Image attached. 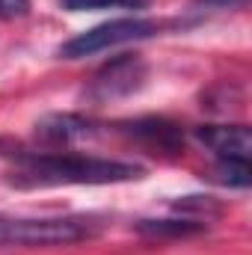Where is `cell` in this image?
<instances>
[{
  "label": "cell",
  "mask_w": 252,
  "mask_h": 255,
  "mask_svg": "<svg viewBox=\"0 0 252 255\" xmlns=\"http://www.w3.org/2000/svg\"><path fill=\"white\" fill-rule=\"evenodd\" d=\"M142 235L148 238H190V235H202L208 226L205 220H142L136 226Z\"/></svg>",
  "instance_id": "cell-8"
},
{
  "label": "cell",
  "mask_w": 252,
  "mask_h": 255,
  "mask_svg": "<svg viewBox=\"0 0 252 255\" xmlns=\"http://www.w3.org/2000/svg\"><path fill=\"white\" fill-rule=\"evenodd\" d=\"M95 130H98L95 122L77 113H54L36 122V136H42L48 145H74V142L95 136Z\"/></svg>",
  "instance_id": "cell-6"
},
{
  "label": "cell",
  "mask_w": 252,
  "mask_h": 255,
  "mask_svg": "<svg viewBox=\"0 0 252 255\" xmlns=\"http://www.w3.org/2000/svg\"><path fill=\"white\" fill-rule=\"evenodd\" d=\"M154 33H157V24H154V21H145V18H116V21L98 24V27L83 30V33H77L74 39H68L63 48H60V57H63V60L92 57V54L119 48V45H127V42L151 39Z\"/></svg>",
  "instance_id": "cell-3"
},
{
  "label": "cell",
  "mask_w": 252,
  "mask_h": 255,
  "mask_svg": "<svg viewBox=\"0 0 252 255\" xmlns=\"http://www.w3.org/2000/svg\"><path fill=\"white\" fill-rule=\"evenodd\" d=\"M214 181L226 184V187H238V190H247L252 181L250 163L244 160H217L214 166Z\"/></svg>",
  "instance_id": "cell-10"
},
{
  "label": "cell",
  "mask_w": 252,
  "mask_h": 255,
  "mask_svg": "<svg viewBox=\"0 0 252 255\" xmlns=\"http://www.w3.org/2000/svg\"><path fill=\"white\" fill-rule=\"evenodd\" d=\"M247 0H193V9L199 12H223V9H244Z\"/></svg>",
  "instance_id": "cell-12"
},
{
  "label": "cell",
  "mask_w": 252,
  "mask_h": 255,
  "mask_svg": "<svg viewBox=\"0 0 252 255\" xmlns=\"http://www.w3.org/2000/svg\"><path fill=\"white\" fill-rule=\"evenodd\" d=\"M127 133L154 145V148H163V151H178L184 136H181V128L166 122V119H139V122H130Z\"/></svg>",
  "instance_id": "cell-7"
},
{
  "label": "cell",
  "mask_w": 252,
  "mask_h": 255,
  "mask_svg": "<svg viewBox=\"0 0 252 255\" xmlns=\"http://www.w3.org/2000/svg\"><path fill=\"white\" fill-rule=\"evenodd\" d=\"M196 136L217 160H244V163H250L252 136L247 125H205L196 130Z\"/></svg>",
  "instance_id": "cell-5"
},
{
  "label": "cell",
  "mask_w": 252,
  "mask_h": 255,
  "mask_svg": "<svg viewBox=\"0 0 252 255\" xmlns=\"http://www.w3.org/2000/svg\"><path fill=\"white\" fill-rule=\"evenodd\" d=\"M145 175L142 166L107 157H86L68 151H21L15 154L12 184L18 187H101V184H125Z\"/></svg>",
  "instance_id": "cell-1"
},
{
  "label": "cell",
  "mask_w": 252,
  "mask_h": 255,
  "mask_svg": "<svg viewBox=\"0 0 252 255\" xmlns=\"http://www.w3.org/2000/svg\"><path fill=\"white\" fill-rule=\"evenodd\" d=\"M30 12V0H0V21H15Z\"/></svg>",
  "instance_id": "cell-11"
},
{
  "label": "cell",
  "mask_w": 252,
  "mask_h": 255,
  "mask_svg": "<svg viewBox=\"0 0 252 255\" xmlns=\"http://www.w3.org/2000/svg\"><path fill=\"white\" fill-rule=\"evenodd\" d=\"M151 0H60V6L68 12H107V9H148Z\"/></svg>",
  "instance_id": "cell-9"
},
{
  "label": "cell",
  "mask_w": 252,
  "mask_h": 255,
  "mask_svg": "<svg viewBox=\"0 0 252 255\" xmlns=\"http://www.w3.org/2000/svg\"><path fill=\"white\" fill-rule=\"evenodd\" d=\"M145 77H148L145 60L139 54H122V57L110 60L89 80L86 98L98 101V104H107V101H116V98H127V95H133V92H139L145 86Z\"/></svg>",
  "instance_id": "cell-4"
},
{
  "label": "cell",
  "mask_w": 252,
  "mask_h": 255,
  "mask_svg": "<svg viewBox=\"0 0 252 255\" xmlns=\"http://www.w3.org/2000/svg\"><path fill=\"white\" fill-rule=\"evenodd\" d=\"M104 220L92 214L0 217V247H71L101 235Z\"/></svg>",
  "instance_id": "cell-2"
}]
</instances>
